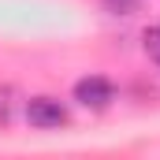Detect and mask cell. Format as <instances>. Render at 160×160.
Wrapping results in <instances>:
<instances>
[{"label":"cell","mask_w":160,"mask_h":160,"mask_svg":"<svg viewBox=\"0 0 160 160\" xmlns=\"http://www.w3.org/2000/svg\"><path fill=\"white\" fill-rule=\"evenodd\" d=\"M142 45H145L149 60L160 63V26H149V30H145V38H142Z\"/></svg>","instance_id":"3"},{"label":"cell","mask_w":160,"mask_h":160,"mask_svg":"<svg viewBox=\"0 0 160 160\" xmlns=\"http://www.w3.org/2000/svg\"><path fill=\"white\" fill-rule=\"evenodd\" d=\"M75 101H78L82 108L101 112V108H108L116 101V86L104 78V75H86V78L75 82Z\"/></svg>","instance_id":"2"},{"label":"cell","mask_w":160,"mask_h":160,"mask_svg":"<svg viewBox=\"0 0 160 160\" xmlns=\"http://www.w3.org/2000/svg\"><path fill=\"white\" fill-rule=\"evenodd\" d=\"M26 123L34 130H60L71 123V112L56 97H30L26 101Z\"/></svg>","instance_id":"1"},{"label":"cell","mask_w":160,"mask_h":160,"mask_svg":"<svg viewBox=\"0 0 160 160\" xmlns=\"http://www.w3.org/2000/svg\"><path fill=\"white\" fill-rule=\"evenodd\" d=\"M112 15H134L138 11V0H101Z\"/></svg>","instance_id":"4"}]
</instances>
